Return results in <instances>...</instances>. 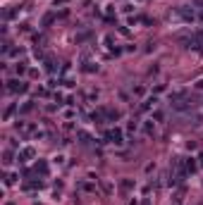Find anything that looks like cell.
<instances>
[{
  "label": "cell",
  "mask_w": 203,
  "mask_h": 205,
  "mask_svg": "<svg viewBox=\"0 0 203 205\" xmlns=\"http://www.w3.org/2000/svg\"><path fill=\"white\" fill-rule=\"evenodd\" d=\"M12 115H14V105H12V107H7V110H5V119H10V117H12Z\"/></svg>",
  "instance_id": "obj_8"
},
{
  "label": "cell",
  "mask_w": 203,
  "mask_h": 205,
  "mask_svg": "<svg viewBox=\"0 0 203 205\" xmlns=\"http://www.w3.org/2000/svg\"><path fill=\"white\" fill-rule=\"evenodd\" d=\"M198 88H203V81H201V84H198Z\"/></svg>",
  "instance_id": "obj_13"
},
{
  "label": "cell",
  "mask_w": 203,
  "mask_h": 205,
  "mask_svg": "<svg viewBox=\"0 0 203 205\" xmlns=\"http://www.w3.org/2000/svg\"><path fill=\"white\" fill-rule=\"evenodd\" d=\"M179 14H182L184 19H194V10H189V7H182V10H179Z\"/></svg>",
  "instance_id": "obj_6"
},
{
  "label": "cell",
  "mask_w": 203,
  "mask_h": 205,
  "mask_svg": "<svg viewBox=\"0 0 203 205\" xmlns=\"http://www.w3.org/2000/svg\"><path fill=\"white\" fill-rule=\"evenodd\" d=\"M172 107H175L177 112H184V110L191 107V100L189 98H177V100H172Z\"/></svg>",
  "instance_id": "obj_2"
},
{
  "label": "cell",
  "mask_w": 203,
  "mask_h": 205,
  "mask_svg": "<svg viewBox=\"0 0 203 205\" xmlns=\"http://www.w3.org/2000/svg\"><path fill=\"white\" fill-rule=\"evenodd\" d=\"M46 69L48 72H55V62H53V60H48V62H46Z\"/></svg>",
  "instance_id": "obj_9"
},
{
  "label": "cell",
  "mask_w": 203,
  "mask_h": 205,
  "mask_svg": "<svg viewBox=\"0 0 203 205\" xmlns=\"http://www.w3.org/2000/svg\"><path fill=\"white\" fill-rule=\"evenodd\" d=\"M79 138H81V143H89V134H84V131H79Z\"/></svg>",
  "instance_id": "obj_12"
},
{
  "label": "cell",
  "mask_w": 203,
  "mask_h": 205,
  "mask_svg": "<svg viewBox=\"0 0 203 205\" xmlns=\"http://www.w3.org/2000/svg\"><path fill=\"white\" fill-rule=\"evenodd\" d=\"M14 179H17L14 174H7V177H5V184H7V186H10V184H14Z\"/></svg>",
  "instance_id": "obj_10"
},
{
  "label": "cell",
  "mask_w": 203,
  "mask_h": 205,
  "mask_svg": "<svg viewBox=\"0 0 203 205\" xmlns=\"http://www.w3.org/2000/svg\"><path fill=\"white\" fill-rule=\"evenodd\" d=\"M29 158H34V148H22L19 150V162H24V160H29Z\"/></svg>",
  "instance_id": "obj_5"
},
{
  "label": "cell",
  "mask_w": 203,
  "mask_h": 205,
  "mask_svg": "<svg viewBox=\"0 0 203 205\" xmlns=\"http://www.w3.org/2000/svg\"><path fill=\"white\" fill-rule=\"evenodd\" d=\"M38 172H43V174L48 172V165H46V162H38Z\"/></svg>",
  "instance_id": "obj_11"
},
{
  "label": "cell",
  "mask_w": 203,
  "mask_h": 205,
  "mask_svg": "<svg viewBox=\"0 0 203 205\" xmlns=\"http://www.w3.org/2000/svg\"><path fill=\"white\" fill-rule=\"evenodd\" d=\"M155 103H158V98H155V96H153V98H146L143 103H141V107H139V110H141V112H148L151 107H155Z\"/></svg>",
  "instance_id": "obj_4"
},
{
  "label": "cell",
  "mask_w": 203,
  "mask_h": 205,
  "mask_svg": "<svg viewBox=\"0 0 203 205\" xmlns=\"http://www.w3.org/2000/svg\"><path fill=\"white\" fill-rule=\"evenodd\" d=\"M7 91H12V93H24L27 91V84L19 81V79H12V81H7Z\"/></svg>",
  "instance_id": "obj_1"
},
{
  "label": "cell",
  "mask_w": 203,
  "mask_h": 205,
  "mask_svg": "<svg viewBox=\"0 0 203 205\" xmlns=\"http://www.w3.org/2000/svg\"><path fill=\"white\" fill-rule=\"evenodd\" d=\"M105 138H108L110 143H115V146H120V143H122V131H120V129H112V131L105 134Z\"/></svg>",
  "instance_id": "obj_3"
},
{
  "label": "cell",
  "mask_w": 203,
  "mask_h": 205,
  "mask_svg": "<svg viewBox=\"0 0 203 205\" xmlns=\"http://www.w3.org/2000/svg\"><path fill=\"white\" fill-rule=\"evenodd\" d=\"M184 165H186V172H194V170H196V162H194V160H186Z\"/></svg>",
  "instance_id": "obj_7"
}]
</instances>
